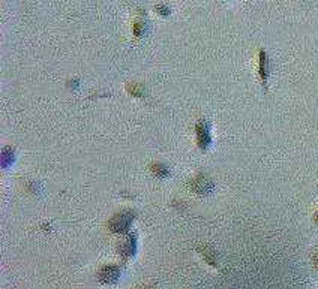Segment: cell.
<instances>
[{
	"label": "cell",
	"mask_w": 318,
	"mask_h": 289,
	"mask_svg": "<svg viewBox=\"0 0 318 289\" xmlns=\"http://www.w3.org/2000/svg\"><path fill=\"white\" fill-rule=\"evenodd\" d=\"M135 219V213L131 211V210H123V211H119L117 214H114L111 218V221L108 222L110 229L116 232V234H120V232H126L131 226L132 221Z\"/></svg>",
	"instance_id": "1"
},
{
	"label": "cell",
	"mask_w": 318,
	"mask_h": 289,
	"mask_svg": "<svg viewBox=\"0 0 318 289\" xmlns=\"http://www.w3.org/2000/svg\"><path fill=\"white\" fill-rule=\"evenodd\" d=\"M195 139L200 150L206 152L212 144V132H210V123L207 120H198L195 123Z\"/></svg>",
	"instance_id": "2"
},
{
	"label": "cell",
	"mask_w": 318,
	"mask_h": 289,
	"mask_svg": "<svg viewBox=\"0 0 318 289\" xmlns=\"http://www.w3.org/2000/svg\"><path fill=\"white\" fill-rule=\"evenodd\" d=\"M189 189L198 195H209L213 190V183L205 174H198L197 177L189 181Z\"/></svg>",
	"instance_id": "3"
},
{
	"label": "cell",
	"mask_w": 318,
	"mask_h": 289,
	"mask_svg": "<svg viewBox=\"0 0 318 289\" xmlns=\"http://www.w3.org/2000/svg\"><path fill=\"white\" fill-rule=\"evenodd\" d=\"M117 250H119L120 256H122V258H125V259H128V258H131V256H134V255H135V250H137L135 234H129V235H126V238H125V240L119 245Z\"/></svg>",
	"instance_id": "4"
},
{
	"label": "cell",
	"mask_w": 318,
	"mask_h": 289,
	"mask_svg": "<svg viewBox=\"0 0 318 289\" xmlns=\"http://www.w3.org/2000/svg\"><path fill=\"white\" fill-rule=\"evenodd\" d=\"M119 276H120V267L111 264V266H104L98 271V277L101 282L104 283H114L119 280Z\"/></svg>",
	"instance_id": "5"
},
{
	"label": "cell",
	"mask_w": 318,
	"mask_h": 289,
	"mask_svg": "<svg viewBox=\"0 0 318 289\" xmlns=\"http://www.w3.org/2000/svg\"><path fill=\"white\" fill-rule=\"evenodd\" d=\"M258 74L264 89H267V80L270 75V62L264 50H260V62H258Z\"/></svg>",
	"instance_id": "6"
},
{
	"label": "cell",
	"mask_w": 318,
	"mask_h": 289,
	"mask_svg": "<svg viewBox=\"0 0 318 289\" xmlns=\"http://www.w3.org/2000/svg\"><path fill=\"white\" fill-rule=\"evenodd\" d=\"M150 171H152V174H153L155 177L158 178H167L170 176V168H168L167 165L161 163V162L152 163V165H150Z\"/></svg>",
	"instance_id": "7"
},
{
	"label": "cell",
	"mask_w": 318,
	"mask_h": 289,
	"mask_svg": "<svg viewBox=\"0 0 318 289\" xmlns=\"http://www.w3.org/2000/svg\"><path fill=\"white\" fill-rule=\"evenodd\" d=\"M146 24L143 21H135L134 22V36L135 38H141L143 36V33L146 32V27H144Z\"/></svg>",
	"instance_id": "8"
},
{
	"label": "cell",
	"mask_w": 318,
	"mask_h": 289,
	"mask_svg": "<svg viewBox=\"0 0 318 289\" xmlns=\"http://www.w3.org/2000/svg\"><path fill=\"white\" fill-rule=\"evenodd\" d=\"M156 12H159L161 15L165 17V15H168V14L171 12V9H170L168 6H165V5H158V6H156Z\"/></svg>",
	"instance_id": "9"
},
{
	"label": "cell",
	"mask_w": 318,
	"mask_h": 289,
	"mask_svg": "<svg viewBox=\"0 0 318 289\" xmlns=\"http://www.w3.org/2000/svg\"><path fill=\"white\" fill-rule=\"evenodd\" d=\"M314 219H315V222L318 223V213H317V214H315V218H314Z\"/></svg>",
	"instance_id": "10"
}]
</instances>
